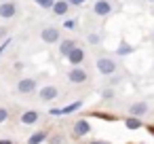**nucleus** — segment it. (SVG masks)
Returning <instances> with one entry per match:
<instances>
[{"instance_id": "f257e3e1", "label": "nucleus", "mask_w": 154, "mask_h": 144, "mask_svg": "<svg viewBox=\"0 0 154 144\" xmlns=\"http://www.w3.org/2000/svg\"><path fill=\"white\" fill-rule=\"evenodd\" d=\"M95 66H97V72L103 74V76H112V74H116V70H118V64H116L112 57H99Z\"/></svg>"}, {"instance_id": "f03ea898", "label": "nucleus", "mask_w": 154, "mask_h": 144, "mask_svg": "<svg viewBox=\"0 0 154 144\" xmlns=\"http://www.w3.org/2000/svg\"><path fill=\"white\" fill-rule=\"evenodd\" d=\"M40 40L42 43H47V45H59V40H61V34H59V30L55 28V26H47V28H42V32H40Z\"/></svg>"}, {"instance_id": "7ed1b4c3", "label": "nucleus", "mask_w": 154, "mask_h": 144, "mask_svg": "<svg viewBox=\"0 0 154 144\" xmlns=\"http://www.w3.org/2000/svg\"><path fill=\"white\" fill-rule=\"evenodd\" d=\"M87 78H89V74H87V70L80 68V66H72L70 72H68V81H70L72 85H82Z\"/></svg>"}, {"instance_id": "20e7f679", "label": "nucleus", "mask_w": 154, "mask_h": 144, "mask_svg": "<svg viewBox=\"0 0 154 144\" xmlns=\"http://www.w3.org/2000/svg\"><path fill=\"white\" fill-rule=\"evenodd\" d=\"M80 108H82V102H80V100H76V102H72V104H68V106L51 108V110H49V114H51V117H63V114H72V112H76V110H80Z\"/></svg>"}, {"instance_id": "39448f33", "label": "nucleus", "mask_w": 154, "mask_h": 144, "mask_svg": "<svg viewBox=\"0 0 154 144\" xmlns=\"http://www.w3.org/2000/svg\"><path fill=\"white\" fill-rule=\"evenodd\" d=\"M91 133V123L87 121V119H78L76 123H74V127H72V138H82V136H89Z\"/></svg>"}, {"instance_id": "423d86ee", "label": "nucleus", "mask_w": 154, "mask_h": 144, "mask_svg": "<svg viewBox=\"0 0 154 144\" xmlns=\"http://www.w3.org/2000/svg\"><path fill=\"white\" fill-rule=\"evenodd\" d=\"M36 87H38V81L36 78H21L19 83H17V91L21 93V95H28V93H34L36 91Z\"/></svg>"}, {"instance_id": "0eeeda50", "label": "nucleus", "mask_w": 154, "mask_h": 144, "mask_svg": "<svg viewBox=\"0 0 154 144\" xmlns=\"http://www.w3.org/2000/svg\"><path fill=\"white\" fill-rule=\"evenodd\" d=\"M93 13H95L97 17H108V15L112 13V2H110V0H95Z\"/></svg>"}, {"instance_id": "6e6552de", "label": "nucleus", "mask_w": 154, "mask_h": 144, "mask_svg": "<svg viewBox=\"0 0 154 144\" xmlns=\"http://www.w3.org/2000/svg\"><path fill=\"white\" fill-rule=\"evenodd\" d=\"M57 95H59V89H57L55 85H45V87L38 91V98H40V102H53Z\"/></svg>"}, {"instance_id": "1a4fd4ad", "label": "nucleus", "mask_w": 154, "mask_h": 144, "mask_svg": "<svg viewBox=\"0 0 154 144\" xmlns=\"http://www.w3.org/2000/svg\"><path fill=\"white\" fill-rule=\"evenodd\" d=\"M17 15V5L7 0V2H0V17L2 19H13Z\"/></svg>"}, {"instance_id": "9d476101", "label": "nucleus", "mask_w": 154, "mask_h": 144, "mask_svg": "<svg viewBox=\"0 0 154 144\" xmlns=\"http://www.w3.org/2000/svg\"><path fill=\"white\" fill-rule=\"evenodd\" d=\"M148 110H150V108H148V102H133V104L129 106V117H137V119H141Z\"/></svg>"}, {"instance_id": "9b49d317", "label": "nucleus", "mask_w": 154, "mask_h": 144, "mask_svg": "<svg viewBox=\"0 0 154 144\" xmlns=\"http://www.w3.org/2000/svg\"><path fill=\"white\" fill-rule=\"evenodd\" d=\"M68 62H70V66H80L85 62V49H80V47L72 49L70 55H68Z\"/></svg>"}, {"instance_id": "f8f14e48", "label": "nucleus", "mask_w": 154, "mask_h": 144, "mask_svg": "<svg viewBox=\"0 0 154 144\" xmlns=\"http://www.w3.org/2000/svg\"><path fill=\"white\" fill-rule=\"evenodd\" d=\"M76 47H78V45H76V40H74V38H61V40H59V53H61L63 57H68V55H70V51H72V49H76Z\"/></svg>"}, {"instance_id": "ddd939ff", "label": "nucleus", "mask_w": 154, "mask_h": 144, "mask_svg": "<svg viewBox=\"0 0 154 144\" xmlns=\"http://www.w3.org/2000/svg\"><path fill=\"white\" fill-rule=\"evenodd\" d=\"M51 11H53L57 17H63V15H68V11H70V5H68V0H55V2H53V7H51Z\"/></svg>"}, {"instance_id": "4468645a", "label": "nucleus", "mask_w": 154, "mask_h": 144, "mask_svg": "<svg viewBox=\"0 0 154 144\" xmlns=\"http://www.w3.org/2000/svg\"><path fill=\"white\" fill-rule=\"evenodd\" d=\"M47 138H49V131L47 129H38V131H34L28 138V144H42V142H47Z\"/></svg>"}, {"instance_id": "2eb2a0df", "label": "nucleus", "mask_w": 154, "mask_h": 144, "mask_svg": "<svg viewBox=\"0 0 154 144\" xmlns=\"http://www.w3.org/2000/svg\"><path fill=\"white\" fill-rule=\"evenodd\" d=\"M38 119H40L38 110H26L21 114V123L23 125H34V123H38Z\"/></svg>"}, {"instance_id": "dca6fc26", "label": "nucleus", "mask_w": 154, "mask_h": 144, "mask_svg": "<svg viewBox=\"0 0 154 144\" xmlns=\"http://www.w3.org/2000/svg\"><path fill=\"white\" fill-rule=\"evenodd\" d=\"M125 127H127L129 131H137V129L143 127V123H141V119H137V117H127V119H125Z\"/></svg>"}, {"instance_id": "f3484780", "label": "nucleus", "mask_w": 154, "mask_h": 144, "mask_svg": "<svg viewBox=\"0 0 154 144\" xmlns=\"http://www.w3.org/2000/svg\"><path fill=\"white\" fill-rule=\"evenodd\" d=\"M91 117H95V119H101V121H108V123H112V121H118V117H116V114H112V112H103V110H93V112H91Z\"/></svg>"}, {"instance_id": "a211bd4d", "label": "nucleus", "mask_w": 154, "mask_h": 144, "mask_svg": "<svg viewBox=\"0 0 154 144\" xmlns=\"http://www.w3.org/2000/svg\"><path fill=\"white\" fill-rule=\"evenodd\" d=\"M135 51V47L133 45H129V43H125V40H120V45H118V49H116V55H131Z\"/></svg>"}, {"instance_id": "6ab92c4d", "label": "nucleus", "mask_w": 154, "mask_h": 144, "mask_svg": "<svg viewBox=\"0 0 154 144\" xmlns=\"http://www.w3.org/2000/svg\"><path fill=\"white\" fill-rule=\"evenodd\" d=\"M87 40H89V45H99V40H101V36H99L97 32H91V34L87 36Z\"/></svg>"}, {"instance_id": "aec40b11", "label": "nucleus", "mask_w": 154, "mask_h": 144, "mask_svg": "<svg viewBox=\"0 0 154 144\" xmlns=\"http://www.w3.org/2000/svg\"><path fill=\"white\" fill-rule=\"evenodd\" d=\"M34 2H36V5H38L40 9H51L55 0H34Z\"/></svg>"}, {"instance_id": "412c9836", "label": "nucleus", "mask_w": 154, "mask_h": 144, "mask_svg": "<svg viewBox=\"0 0 154 144\" xmlns=\"http://www.w3.org/2000/svg\"><path fill=\"white\" fill-rule=\"evenodd\" d=\"M47 142H49V144H61V142H63V138H61V133H55V136H49V138H47Z\"/></svg>"}, {"instance_id": "4be33fe9", "label": "nucleus", "mask_w": 154, "mask_h": 144, "mask_svg": "<svg viewBox=\"0 0 154 144\" xmlns=\"http://www.w3.org/2000/svg\"><path fill=\"white\" fill-rule=\"evenodd\" d=\"M101 98H103V100H114V89H112V87L103 89V91H101Z\"/></svg>"}, {"instance_id": "5701e85b", "label": "nucleus", "mask_w": 154, "mask_h": 144, "mask_svg": "<svg viewBox=\"0 0 154 144\" xmlns=\"http://www.w3.org/2000/svg\"><path fill=\"white\" fill-rule=\"evenodd\" d=\"M63 26H66L68 30H74V28H76V19H66V21H63Z\"/></svg>"}, {"instance_id": "b1692460", "label": "nucleus", "mask_w": 154, "mask_h": 144, "mask_svg": "<svg viewBox=\"0 0 154 144\" xmlns=\"http://www.w3.org/2000/svg\"><path fill=\"white\" fill-rule=\"evenodd\" d=\"M9 119V110L7 108H0V123H5Z\"/></svg>"}, {"instance_id": "393cba45", "label": "nucleus", "mask_w": 154, "mask_h": 144, "mask_svg": "<svg viewBox=\"0 0 154 144\" xmlns=\"http://www.w3.org/2000/svg\"><path fill=\"white\" fill-rule=\"evenodd\" d=\"M87 2V0H68V5H72V7H82Z\"/></svg>"}, {"instance_id": "a878e982", "label": "nucleus", "mask_w": 154, "mask_h": 144, "mask_svg": "<svg viewBox=\"0 0 154 144\" xmlns=\"http://www.w3.org/2000/svg\"><path fill=\"white\" fill-rule=\"evenodd\" d=\"M9 43H11V40H9V38H5V43H2V45H0V57H2V53L7 51V47H9Z\"/></svg>"}, {"instance_id": "bb28decb", "label": "nucleus", "mask_w": 154, "mask_h": 144, "mask_svg": "<svg viewBox=\"0 0 154 144\" xmlns=\"http://www.w3.org/2000/svg\"><path fill=\"white\" fill-rule=\"evenodd\" d=\"M7 34H9V30H7V28H0V40L7 38Z\"/></svg>"}, {"instance_id": "cd10ccee", "label": "nucleus", "mask_w": 154, "mask_h": 144, "mask_svg": "<svg viewBox=\"0 0 154 144\" xmlns=\"http://www.w3.org/2000/svg\"><path fill=\"white\" fill-rule=\"evenodd\" d=\"M89 144H108V142H99V140H91Z\"/></svg>"}, {"instance_id": "c85d7f7f", "label": "nucleus", "mask_w": 154, "mask_h": 144, "mask_svg": "<svg viewBox=\"0 0 154 144\" xmlns=\"http://www.w3.org/2000/svg\"><path fill=\"white\" fill-rule=\"evenodd\" d=\"M148 131H150V133L154 136V125H148Z\"/></svg>"}, {"instance_id": "c756f323", "label": "nucleus", "mask_w": 154, "mask_h": 144, "mask_svg": "<svg viewBox=\"0 0 154 144\" xmlns=\"http://www.w3.org/2000/svg\"><path fill=\"white\" fill-rule=\"evenodd\" d=\"M0 144H13L11 140H0Z\"/></svg>"}, {"instance_id": "7c9ffc66", "label": "nucleus", "mask_w": 154, "mask_h": 144, "mask_svg": "<svg viewBox=\"0 0 154 144\" xmlns=\"http://www.w3.org/2000/svg\"><path fill=\"white\" fill-rule=\"evenodd\" d=\"M0 2H7V0H0Z\"/></svg>"}, {"instance_id": "2f4dec72", "label": "nucleus", "mask_w": 154, "mask_h": 144, "mask_svg": "<svg viewBox=\"0 0 154 144\" xmlns=\"http://www.w3.org/2000/svg\"><path fill=\"white\" fill-rule=\"evenodd\" d=\"M148 2H154V0H148Z\"/></svg>"}, {"instance_id": "473e14b6", "label": "nucleus", "mask_w": 154, "mask_h": 144, "mask_svg": "<svg viewBox=\"0 0 154 144\" xmlns=\"http://www.w3.org/2000/svg\"><path fill=\"white\" fill-rule=\"evenodd\" d=\"M152 36H154V34H152Z\"/></svg>"}]
</instances>
